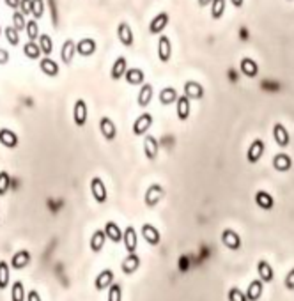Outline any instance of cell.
Segmentation results:
<instances>
[{
  "mask_svg": "<svg viewBox=\"0 0 294 301\" xmlns=\"http://www.w3.org/2000/svg\"><path fill=\"white\" fill-rule=\"evenodd\" d=\"M123 243L126 246L128 253H135L136 246H138V238H136V230L135 227H126V230L123 232Z\"/></svg>",
  "mask_w": 294,
  "mask_h": 301,
  "instance_id": "obj_9",
  "label": "cell"
},
{
  "mask_svg": "<svg viewBox=\"0 0 294 301\" xmlns=\"http://www.w3.org/2000/svg\"><path fill=\"white\" fill-rule=\"evenodd\" d=\"M123 273L124 274H133L135 271H138L140 268V257L136 253H128V257L123 261Z\"/></svg>",
  "mask_w": 294,
  "mask_h": 301,
  "instance_id": "obj_20",
  "label": "cell"
},
{
  "mask_svg": "<svg viewBox=\"0 0 294 301\" xmlns=\"http://www.w3.org/2000/svg\"><path fill=\"white\" fill-rule=\"evenodd\" d=\"M124 78H126L128 84H131V85H142V84H144L145 75H144V71L138 69V67H131V69L128 67V71L124 73Z\"/></svg>",
  "mask_w": 294,
  "mask_h": 301,
  "instance_id": "obj_30",
  "label": "cell"
},
{
  "mask_svg": "<svg viewBox=\"0 0 294 301\" xmlns=\"http://www.w3.org/2000/svg\"><path fill=\"white\" fill-rule=\"evenodd\" d=\"M185 94L190 97V99H202V97H204V87H202L198 82L188 80L185 84Z\"/></svg>",
  "mask_w": 294,
  "mask_h": 301,
  "instance_id": "obj_22",
  "label": "cell"
},
{
  "mask_svg": "<svg viewBox=\"0 0 294 301\" xmlns=\"http://www.w3.org/2000/svg\"><path fill=\"white\" fill-rule=\"evenodd\" d=\"M153 96H154V89L151 84H142L140 90H138V96H136V103L138 106L145 108V106H149V103L153 101Z\"/></svg>",
  "mask_w": 294,
  "mask_h": 301,
  "instance_id": "obj_15",
  "label": "cell"
},
{
  "mask_svg": "<svg viewBox=\"0 0 294 301\" xmlns=\"http://www.w3.org/2000/svg\"><path fill=\"white\" fill-rule=\"evenodd\" d=\"M29 262H31V253H29V250H20L11 259V268H14V270H23V268L29 266Z\"/></svg>",
  "mask_w": 294,
  "mask_h": 301,
  "instance_id": "obj_23",
  "label": "cell"
},
{
  "mask_svg": "<svg viewBox=\"0 0 294 301\" xmlns=\"http://www.w3.org/2000/svg\"><path fill=\"white\" fill-rule=\"evenodd\" d=\"M27 301H43L39 296V292L37 291H29V296H27Z\"/></svg>",
  "mask_w": 294,
  "mask_h": 301,
  "instance_id": "obj_50",
  "label": "cell"
},
{
  "mask_svg": "<svg viewBox=\"0 0 294 301\" xmlns=\"http://www.w3.org/2000/svg\"><path fill=\"white\" fill-rule=\"evenodd\" d=\"M273 138L277 142L278 147H287L291 144V135L289 131L286 129V126L280 122H277L273 126Z\"/></svg>",
  "mask_w": 294,
  "mask_h": 301,
  "instance_id": "obj_10",
  "label": "cell"
},
{
  "mask_svg": "<svg viewBox=\"0 0 294 301\" xmlns=\"http://www.w3.org/2000/svg\"><path fill=\"white\" fill-rule=\"evenodd\" d=\"M39 69L43 71L44 75L46 76H50V78H55V76H59V64L53 59H50V57H46L44 55V59H41L39 60Z\"/></svg>",
  "mask_w": 294,
  "mask_h": 301,
  "instance_id": "obj_17",
  "label": "cell"
},
{
  "mask_svg": "<svg viewBox=\"0 0 294 301\" xmlns=\"http://www.w3.org/2000/svg\"><path fill=\"white\" fill-rule=\"evenodd\" d=\"M9 62V52L4 48H0V66H4Z\"/></svg>",
  "mask_w": 294,
  "mask_h": 301,
  "instance_id": "obj_49",
  "label": "cell"
},
{
  "mask_svg": "<svg viewBox=\"0 0 294 301\" xmlns=\"http://www.w3.org/2000/svg\"><path fill=\"white\" fill-rule=\"evenodd\" d=\"M11 300L13 301H25L27 300L25 287H23L22 282H14L13 289H11Z\"/></svg>",
  "mask_w": 294,
  "mask_h": 301,
  "instance_id": "obj_39",
  "label": "cell"
},
{
  "mask_svg": "<svg viewBox=\"0 0 294 301\" xmlns=\"http://www.w3.org/2000/svg\"><path fill=\"white\" fill-rule=\"evenodd\" d=\"M112 283H114V271L105 270V271H101V273L98 274L96 282H94V287H96L98 291H103V289L110 287Z\"/></svg>",
  "mask_w": 294,
  "mask_h": 301,
  "instance_id": "obj_27",
  "label": "cell"
},
{
  "mask_svg": "<svg viewBox=\"0 0 294 301\" xmlns=\"http://www.w3.org/2000/svg\"><path fill=\"white\" fill-rule=\"evenodd\" d=\"M273 167H275V170H278V172H289L291 167H293V159H291V156L286 154V152H278V154L273 158Z\"/></svg>",
  "mask_w": 294,
  "mask_h": 301,
  "instance_id": "obj_21",
  "label": "cell"
},
{
  "mask_svg": "<svg viewBox=\"0 0 294 301\" xmlns=\"http://www.w3.org/2000/svg\"><path fill=\"white\" fill-rule=\"evenodd\" d=\"M105 234L110 241H114V243H121L123 241V230L119 229V225L115 221H106L105 225Z\"/></svg>",
  "mask_w": 294,
  "mask_h": 301,
  "instance_id": "obj_29",
  "label": "cell"
},
{
  "mask_svg": "<svg viewBox=\"0 0 294 301\" xmlns=\"http://www.w3.org/2000/svg\"><path fill=\"white\" fill-rule=\"evenodd\" d=\"M25 32H27V37L29 41H35L39 37V25H37V20H29L25 25Z\"/></svg>",
  "mask_w": 294,
  "mask_h": 301,
  "instance_id": "obj_37",
  "label": "cell"
},
{
  "mask_svg": "<svg viewBox=\"0 0 294 301\" xmlns=\"http://www.w3.org/2000/svg\"><path fill=\"white\" fill-rule=\"evenodd\" d=\"M9 285V266L5 261H0V291Z\"/></svg>",
  "mask_w": 294,
  "mask_h": 301,
  "instance_id": "obj_42",
  "label": "cell"
},
{
  "mask_svg": "<svg viewBox=\"0 0 294 301\" xmlns=\"http://www.w3.org/2000/svg\"><path fill=\"white\" fill-rule=\"evenodd\" d=\"M0 144H2L4 147H7V149H16L18 147L16 133L9 128H2L0 129Z\"/></svg>",
  "mask_w": 294,
  "mask_h": 301,
  "instance_id": "obj_19",
  "label": "cell"
},
{
  "mask_svg": "<svg viewBox=\"0 0 294 301\" xmlns=\"http://www.w3.org/2000/svg\"><path fill=\"white\" fill-rule=\"evenodd\" d=\"M105 241H106L105 230H96V232L91 236V250H93L94 253L101 252L103 246H105Z\"/></svg>",
  "mask_w": 294,
  "mask_h": 301,
  "instance_id": "obj_32",
  "label": "cell"
},
{
  "mask_svg": "<svg viewBox=\"0 0 294 301\" xmlns=\"http://www.w3.org/2000/svg\"><path fill=\"white\" fill-rule=\"evenodd\" d=\"M222 243L229 248V250H239L241 248V238L236 230L232 229H225L222 232Z\"/></svg>",
  "mask_w": 294,
  "mask_h": 301,
  "instance_id": "obj_7",
  "label": "cell"
},
{
  "mask_svg": "<svg viewBox=\"0 0 294 301\" xmlns=\"http://www.w3.org/2000/svg\"><path fill=\"white\" fill-rule=\"evenodd\" d=\"M4 2H5V5H7V7H11L13 11L20 7V0H4Z\"/></svg>",
  "mask_w": 294,
  "mask_h": 301,
  "instance_id": "obj_51",
  "label": "cell"
},
{
  "mask_svg": "<svg viewBox=\"0 0 294 301\" xmlns=\"http://www.w3.org/2000/svg\"><path fill=\"white\" fill-rule=\"evenodd\" d=\"M96 50H98V44L93 37H84V39H80L76 43V53L82 55V57H91V55L96 53Z\"/></svg>",
  "mask_w": 294,
  "mask_h": 301,
  "instance_id": "obj_8",
  "label": "cell"
},
{
  "mask_svg": "<svg viewBox=\"0 0 294 301\" xmlns=\"http://www.w3.org/2000/svg\"><path fill=\"white\" fill-rule=\"evenodd\" d=\"M4 35H5V39H7V43L11 44V46H18V44H20V32H18L13 25L5 27Z\"/></svg>",
  "mask_w": 294,
  "mask_h": 301,
  "instance_id": "obj_40",
  "label": "cell"
},
{
  "mask_svg": "<svg viewBox=\"0 0 294 301\" xmlns=\"http://www.w3.org/2000/svg\"><path fill=\"white\" fill-rule=\"evenodd\" d=\"M262 152H264V142L262 140H254L252 142V146L248 147V152H246V158L250 163H257L261 158H262Z\"/></svg>",
  "mask_w": 294,
  "mask_h": 301,
  "instance_id": "obj_18",
  "label": "cell"
},
{
  "mask_svg": "<svg viewBox=\"0 0 294 301\" xmlns=\"http://www.w3.org/2000/svg\"><path fill=\"white\" fill-rule=\"evenodd\" d=\"M11 20H13V27L16 29L18 32L25 30L27 20H25V14H23L22 11H16V9H14V13H13V16H11Z\"/></svg>",
  "mask_w": 294,
  "mask_h": 301,
  "instance_id": "obj_41",
  "label": "cell"
},
{
  "mask_svg": "<svg viewBox=\"0 0 294 301\" xmlns=\"http://www.w3.org/2000/svg\"><path fill=\"white\" fill-rule=\"evenodd\" d=\"M230 2L234 7H243V4H245V0H230Z\"/></svg>",
  "mask_w": 294,
  "mask_h": 301,
  "instance_id": "obj_52",
  "label": "cell"
},
{
  "mask_svg": "<svg viewBox=\"0 0 294 301\" xmlns=\"http://www.w3.org/2000/svg\"><path fill=\"white\" fill-rule=\"evenodd\" d=\"M239 67H241V73L245 76H248V78H255V76L259 75V66L255 64L254 59H241V62H239Z\"/></svg>",
  "mask_w": 294,
  "mask_h": 301,
  "instance_id": "obj_26",
  "label": "cell"
},
{
  "mask_svg": "<svg viewBox=\"0 0 294 301\" xmlns=\"http://www.w3.org/2000/svg\"><path fill=\"white\" fill-rule=\"evenodd\" d=\"M99 131H101V135L105 137L106 142L115 140V137H117V126H115V122L110 119V117H101Z\"/></svg>",
  "mask_w": 294,
  "mask_h": 301,
  "instance_id": "obj_4",
  "label": "cell"
},
{
  "mask_svg": "<svg viewBox=\"0 0 294 301\" xmlns=\"http://www.w3.org/2000/svg\"><path fill=\"white\" fill-rule=\"evenodd\" d=\"M211 2H213V0H198V5H200V7H206V5H209Z\"/></svg>",
  "mask_w": 294,
  "mask_h": 301,
  "instance_id": "obj_53",
  "label": "cell"
},
{
  "mask_svg": "<svg viewBox=\"0 0 294 301\" xmlns=\"http://www.w3.org/2000/svg\"><path fill=\"white\" fill-rule=\"evenodd\" d=\"M108 301H123V289L119 283H112L108 287Z\"/></svg>",
  "mask_w": 294,
  "mask_h": 301,
  "instance_id": "obj_43",
  "label": "cell"
},
{
  "mask_svg": "<svg viewBox=\"0 0 294 301\" xmlns=\"http://www.w3.org/2000/svg\"><path fill=\"white\" fill-rule=\"evenodd\" d=\"M255 202H257V206H259L261 209H271L273 204H275V200H273V197L268 193V191H257L255 193Z\"/></svg>",
  "mask_w": 294,
  "mask_h": 301,
  "instance_id": "obj_35",
  "label": "cell"
},
{
  "mask_svg": "<svg viewBox=\"0 0 294 301\" xmlns=\"http://www.w3.org/2000/svg\"><path fill=\"white\" fill-rule=\"evenodd\" d=\"M32 16L34 20H41L44 14V0H32Z\"/></svg>",
  "mask_w": 294,
  "mask_h": 301,
  "instance_id": "obj_45",
  "label": "cell"
},
{
  "mask_svg": "<svg viewBox=\"0 0 294 301\" xmlns=\"http://www.w3.org/2000/svg\"><path fill=\"white\" fill-rule=\"evenodd\" d=\"M167 25H168V14L160 13L158 16L153 18V22H151V25H149V32L151 34H162Z\"/></svg>",
  "mask_w": 294,
  "mask_h": 301,
  "instance_id": "obj_24",
  "label": "cell"
},
{
  "mask_svg": "<svg viewBox=\"0 0 294 301\" xmlns=\"http://www.w3.org/2000/svg\"><path fill=\"white\" fill-rule=\"evenodd\" d=\"M117 37H119V41H121L123 46H128V48L133 46V43H135V35H133V30H131V27H130V23H126V22L119 23Z\"/></svg>",
  "mask_w": 294,
  "mask_h": 301,
  "instance_id": "obj_5",
  "label": "cell"
},
{
  "mask_svg": "<svg viewBox=\"0 0 294 301\" xmlns=\"http://www.w3.org/2000/svg\"><path fill=\"white\" fill-rule=\"evenodd\" d=\"M158 150H160V146H158V140L156 137L153 135H145L144 138V154L147 159H156L158 158Z\"/></svg>",
  "mask_w": 294,
  "mask_h": 301,
  "instance_id": "obj_13",
  "label": "cell"
},
{
  "mask_svg": "<svg viewBox=\"0 0 294 301\" xmlns=\"http://www.w3.org/2000/svg\"><path fill=\"white\" fill-rule=\"evenodd\" d=\"M287 2H293V0H287Z\"/></svg>",
  "mask_w": 294,
  "mask_h": 301,
  "instance_id": "obj_55",
  "label": "cell"
},
{
  "mask_svg": "<svg viewBox=\"0 0 294 301\" xmlns=\"http://www.w3.org/2000/svg\"><path fill=\"white\" fill-rule=\"evenodd\" d=\"M20 11H22L25 16H29V14L32 13V0H20Z\"/></svg>",
  "mask_w": 294,
  "mask_h": 301,
  "instance_id": "obj_47",
  "label": "cell"
},
{
  "mask_svg": "<svg viewBox=\"0 0 294 301\" xmlns=\"http://www.w3.org/2000/svg\"><path fill=\"white\" fill-rule=\"evenodd\" d=\"M91 191H93V197L98 204L106 202L108 193H106V186L101 177H93V181H91Z\"/></svg>",
  "mask_w": 294,
  "mask_h": 301,
  "instance_id": "obj_3",
  "label": "cell"
},
{
  "mask_svg": "<svg viewBox=\"0 0 294 301\" xmlns=\"http://www.w3.org/2000/svg\"><path fill=\"white\" fill-rule=\"evenodd\" d=\"M87 117H89L87 103L84 99H76L75 106H73V120H75V124L78 128H82L87 122Z\"/></svg>",
  "mask_w": 294,
  "mask_h": 301,
  "instance_id": "obj_2",
  "label": "cell"
},
{
  "mask_svg": "<svg viewBox=\"0 0 294 301\" xmlns=\"http://www.w3.org/2000/svg\"><path fill=\"white\" fill-rule=\"evenodd\" d=\"M257 273H259V278L262 280V282H266V283L273 282V278H275L273 268L266 261H259V264H257Z\"/></svg>",
  "mask_w": 294,
  "mask_h": 301,
  "instance_id": "obj_31",
  "label": "cell"
},
{
  "mask_svg": "<svg viewBox=\"0 0 294 301\" xmlns=\"http://www.w3.org/2000/svg\"><path fill=\"white\" fill-rule=\"evenodd\" d=\"M2 32H4V29H2V25H0V35H2Z\"/></svg>",
  "mask_w": 294,
  "mask_h": 301,
  "instance_id": "obj_54",
  "label": "cell"
},
{
  "mask_svg": "<svg viewBox=\"0 0 294 301\" xmlns=\"http://www.w3.org/2000/svg\"><path fill=\"white\" fill-rule=\"evenodd\" d=\"M177 117L179 120H186L190 117V112H192V99H190L186 94L177 97Z\"/></svg>",
  "mask_w": 294,
  "mask_h": 301,
  "instance_id": "obj_16",
  "label": "cell"
},
{
  "mask_svg": "<svg viewBox=\"0 0 294 301\" xmlns=\"http://www.w3.org/2000/svg\"><path fill=\"white\" fill-rule=\"evenodd\" d=\"M165 195V190H163L160 184H151L145 191V197H144V202L147 208H156V204H160V200L163 199Z\"/></svg>",
  "mask_w": 294,
  "mask_h": 301,
  "instance_id": "obj_1",
  "label": "cell"
},
{
  "mask_svg": "<svg viewBox=\"0 0 294 301\" xmlns=\"http://www.w3.org/2000/svg\"><path fill=\"white\" fill-rule=\"evenodd\" d=\"M177 90L174 87H165L160 90V101H162V105H172V103L177 101Z\"/></svg>",
  "mask_w": 294,
  "mask_h": 301,
  "instance_id": "obj_33",
  "label": "cell"
},
{
  "mask_svg": "<svg viewBox=\"0 0 294 301\" xmlns=\"http://www.w3.org/2000/svg\"><path fill=\"white\" fill-rule=\"evenodd\" d=\"M225 13V0H213L211 2V16L213 20H220Z\"/></svg>",
  "mask_w": 294,
  "mask_h": 301,
  "instance_id": "obj_38",
  "label": "cell"
},
{
  "mask_svg": "<svg viewBox=\"0 0 294 301\" xmlns=\"http://www.w3.org/2000/svg\"><path fill=\"white\" fill-rule=\"evenodd\" d=\"M128 71V60L126 57H117L114 60V66H112V71H110V76L112 80H121L124 78V73Z\"/></svg>",
  "mask_w": 294,
  "mask_h": 301,
  "instance_id": "obj_25",
  "label": "cell"
},
{
  "mask_svg": "<svg viewBox=\"0 0 294 301\" xmlns=\"http://www.w3.org/2000/svg\"><path fill=\"white\" fill-rule=\"evenodd\" d=\"M151 124H153V115L151 114H142L140 117H136V120L133 122V133L136 137H142L149 131Z\"/></svg>",
  "mask_w": 294,
  "mask_h": 301,
  "instance_id": "obj_6",
  "label": "cell"
},
{
  "mask_svg": "<svg viewBox=\"0 0 294 301\" xmlns=\"http://www.w3.org/2000/svg\"><path fill=\"white\" fill-rule=\"evenodd\" d=\"M172 57V43L170 37L167 35H160L158 39V59L162 62H168Z\"/></svg>",
  "mask_w": 294,
  "mask_h": 301,
  "instance_id": "obj_12",
  "label": "cell"
},
{
  "mask_svg": "<svg viewBox=\"0 0 294 301\" xmlns=\"http://www.w3.org/2000/svg\"><path fill=\"white\" fill-rule=\"evenodd\" d=\"M262 280H252L250 285H248V291L245 292L246 300L248 301H259L262 296Z\"/></svg>",
  "mask_w": 294,
  "mask_h": 301,
  "instance_id": "obj_28",
  "label": "cell"
},
{
  "mask_svg": "<svg viewBox=\"0 0 294 301\" xmlns=\"http://www.w3.org/2000/svg\"><path fill=\"white\" fill-rule=\"evenodd\" d=\"M37 39H39V43H37V44H39L41 53L48 57L50 53L53 52V41H52V37H50L48 34H39V37H37Z\"/></svg>",
  "mask_w": 294,
  "mask_h": 301,
  "instance_id": "obj_36",
  "label": "cell"
},
{
  "mask_svg": "<svg viewBox=\"0 0 294 301\" xmlns=\"http://www.w3.org/2000/svg\"><path fill=\"white\" fill-rule=\"evenodd\" d=\"M75 53H76V43H75V41H73V39L64 41V44H62V48H61V59H62V62H64L66 66H69L71 62H73Z\"/></svg>",
  "mask_w": 294,
  "mask_h": 301,
  "instance_id": "obj_14",
  "label": "cell"
},
{
  "mask_svg": "<svg viewBox=\"0 0 294 301\" xmlns=\"http://www.w3.org/2000/svg\"><path fill=\"white\" fill-rule=\"evenodd\" d=\"M286 287L289 291H294V270H291L286 276Z\"/></svg>",
  "mask_w": 294,
  "mask_h": 301,
  "instance_id": "obj_48",
  "label": "cell"
},
{
  "mask_svg": "<svg viewBox=\"0 0 294 301\" xmlns=\"http://www.w3.org/2000/svg\"><path fill=\"white\" fill-rule=\"evenodd\" d=\"M142 238H144L151 246H156V244H160V241H162L160 230L154 225H151V223H144V225H142Z\"/></svg>",
  "mask_w": 294,
  "mask_h": 301,
  "instance_id": "obj_11",
  "label": "cell"
},
{
  "mask_svg": "<svg viewBox=\"0 0 294 301\" xmlns=\"http://www.w3.org/2000/svg\"><path fill=\"white\" fill-rule=\"evenodd\" d=\"M9 188H11V177L5 170H2L0 172V197H4L9 191Z\"/></svg>",
  "mask_w": 294,
  "mask_h": 301,
  "instance_id": "obj_44",
  "label": "cell"
},
{
  "mask_svg": "<svg viewBox=\"0 0 294 301\" xmlns=\"http://www.w3.org/2000/svg\"><path fill=\"white\" fill-rule=\"evenodd\" d=\"M229 301H248V300H246L245 292H241L237 287H232L229 291Z\"/></svg>",
  "mask_w": 294,
  "mask_h": 301,
  "instance_id": "obj_46",
  "label": "cell"
},
{
  "mask_svg": "<svg viewBox=\"0 0 294 301\" xmlns=\"http://www.w3.org/2000/svg\"><path fill=\"white\" fill-rule=\"evenodd\" d=\"M23 53L29 60H37L41 57V48L35 41H29L27 44H23Z\"/></svg>",
  "mask_w": 294,
  "mask_h": 301,
  "instance_id": "obj_34",
  "label": "cell"
}]
</instances>
